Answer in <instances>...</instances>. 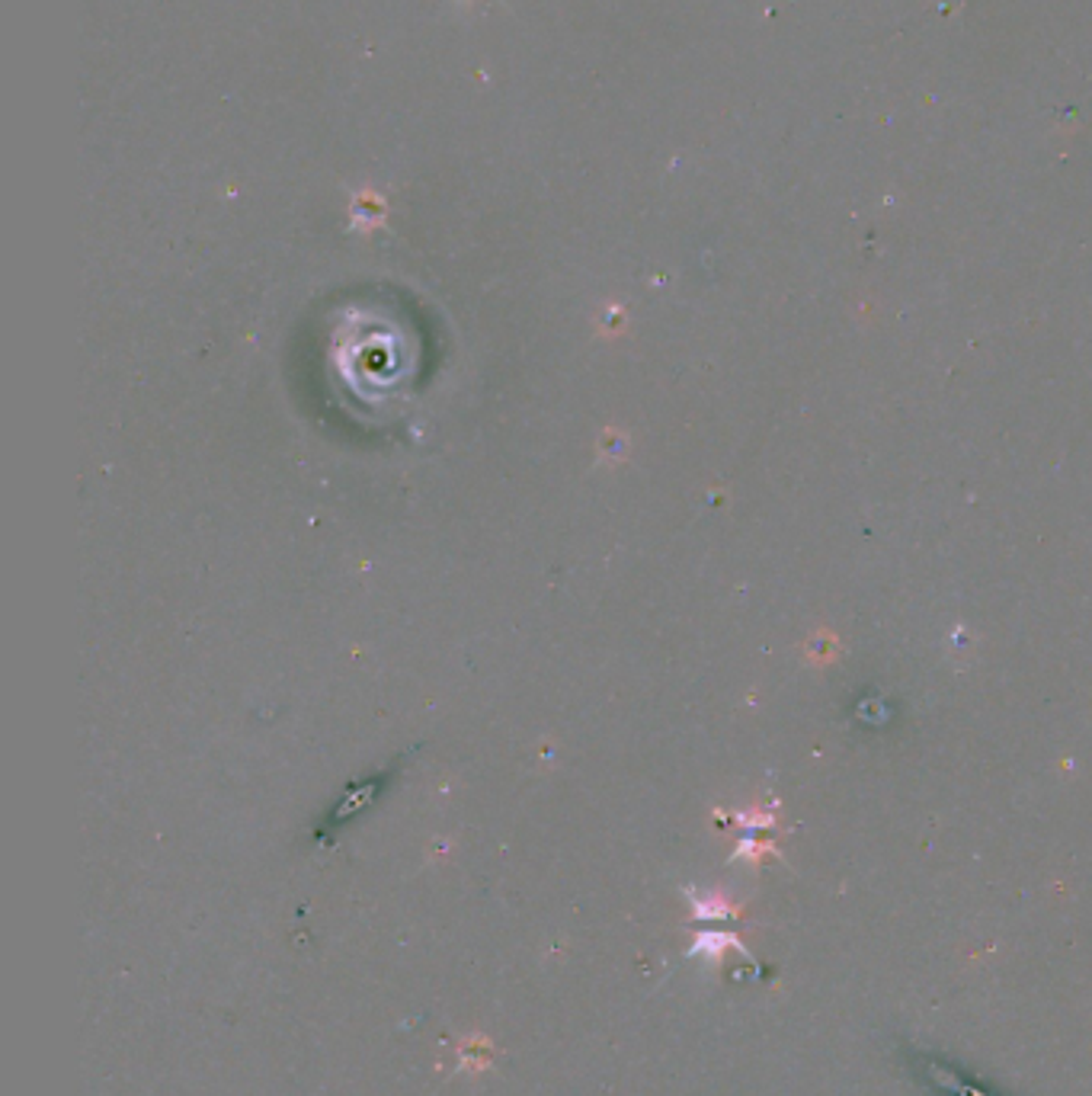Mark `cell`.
I'll list each match as a JSON object with an SVG mask.
<instances>
[{"label":"cell","mask_w":1092,"mask_h":1096,"mask_svg":"<svg viewBox=\"0 0 1092 1096\" xmlns=\"http://www.w3.org/2000/svg\"><path fill=\"white\" fill-rule=\"evenodd\" d=\"M353 215L356 225H378L385 218V200L375 193H359L353 200Z\"/></svg>","instance_id":"1"}]
</instances>
